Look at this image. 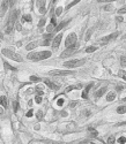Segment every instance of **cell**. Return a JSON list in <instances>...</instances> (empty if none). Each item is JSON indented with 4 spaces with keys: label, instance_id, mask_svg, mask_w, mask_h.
<instances>
[{
    "label": "cell",
    "instance_id": "bcb514c9",
    "mask_svg": "<svg viewBox=\"0 0 126 144\" xmlns=\"http://www.w3.org/2000/svg\"><path fill=\"white\" fill-rule=\"evenodd\" d=\"M76 105V101H74V103H72V104H71V107H74V106H75Z\"/></svg>",
    "mask_w": 126,
    "mask_h": 144
},
{
    "label": "cell",
    "instance_id": "b9f144b4",
    "mask_svg": "<svg viewBox=\"0 0 126 144\" xmlns=\"http://www.w3.org/2000/svg\"><path fill=\"white\" fill-rule=\"evenodd\" d=\"M16 0H9V6H13L14 4H15Z\"/></svg>",
    "mask_w": 126,
    "mask_h": 144
},
{
    "label": "cell",
    "instance_id": "e0dca14e",
    "mask_svg": "<svg viewBox=\"0 0 126 144\" xmlns=\"http://www.w3.org/2000/svg\"><path fill=\"white\" fill-rule=\"evenodd\" d=\"M37 46H38V42H31V43H29L28 45H27V50H28V51H30V50H33V49H35V47H37Z\"/></svg>",
    "mask_w": 126,
    "mask_h": 144
},
{
    "label": "cell",
    "instance_id": "d6a6232c",
    "mask_svg": "<svg viewBox=\"0 0 126 144\" xmlns=\"http://www.w3.org/2000/svg\"><path fill=\"white\" fill-rule=\"evenodd\" d=\"M79 1H80V0H74L73 2H71V4L68 5V6H67V8H71V7H72V6H74V5H75V4H78Z\"/></svg>",
    "mask_w": 126,
    "mask_h": 144
},
{
    "label": "cell",
    "instance_id": "5bb4252c",
    "mask_svg": "<svg viewBox=\"0 0 126 144\" xmlns=\"http://www.w3.org/2000/svg\"><path fill=\"white\" fill-rule=\"evenodd\" d=\"M93 85H94V84H93V83H90L89 85H88L87 88H86L85 90L82 91V98H85V99H86V98H88V93H89V90H90V89L93 88Z\"/></svg>",
    "mask_w": 126,
    "mask_h": 144
},
{
    "label": "cell",
    "instance_id": "4dcf8cb0",
    "mask_svg": "<svg viewBox=\"0 0 126 144\" xmlns=\"http://www.w3.org/2000/svg\"><path fill=\"white\" fill-rule=\"evenodd\" d=\"M30 81L38 82V81H41V78H39V77H37V76H30Z\"/></svg>",
    "mask_w": 126,
    "mask_h": 144
},
{
    "label": "cell",
    "instance_id": "cb8c5ba5",
    "mask_svg": "<svg viewBox=\"0 0 126 144\" xmlns=\"http://www.w3.org/2000/svg\"><path fill=\"white\" fill-rule=\"evenodd\" d=\"M118 75H119L120 77L123 78V80L126 81V71H124V70H119V71H118Z\"/></svg>",
    "mask_w": 126,
    "mask_h": 144
},
{
    "label": "cell",
    "instance_id": "f35d334b",
    "mask_svg": "<svg viewBox=\"0 0 126 144\" xmlns=\"http://www.w3.org/2000/svg\"><path fill=\"white\" fill-rule=\"evenodd\" d=\"M26 115H27V116H28V118H30V116H33V115H34V112H33V111H29V112H28V113H27V114H26Z\"/></svg>",
    "mask_w": 126,
    "mask_h": 144
},
{
    "label": "cell",
    "instance_id": "603a6c76",
    "mask_svg": "<svg viewBox=\"0 0 126 144\" xmlns=\"http://www.w3.org/2000/svg\"><path fill=\"white\" fill-rule=\"evenodd\" d=\"M96 51V46H88L87 49H86V52L87 53H91V52H95Z\"/></svg>",
    "mask_w": 126,
    "mask_h": 144
},
{
    "label": "cell",
    "instance_id": "ee69618b",
    "mask_svg": "<svg viewBox=\"0 0 126 144\" xmlns=\"http://www.w3.org/2000/svg\"><path fill=\"white\" fill-rule=\"evenodd\" d=\"M119 126H126V122H120L117 125V127H119Z\"/></svg>",
    "mask_w": 126,
    "mask_h": 144
},
{
    "label": "cell",
    "instance_id": "60d3db41",
    "mask_svg": "<svg viewBox=\"0 0 126 144\" xmlns=\"http://www.w3.org/2000/svg\"><path fill=\"white\" fill-rule=\"evenodd\" d=\"M63 104H64V99H63V98L59 99V100H58V105H59V106H63Z\"/></svg>",
    "mask_w": 126,
    "mask_h": 144
},
{
    "label": "cell",
    "instance_id": "3957f363",
    "mask_svg": "<svg viewBox=\"0 0 126 144\" xmlns=\"http://www.w3.org/2000/svg\"><path fill=\"white\" fill-rule=\"evenodd\" d=\"M1 53L4 54L5 57H7V58H9V59H12V60H14V61H18V62H22V57L20 55V54L18 53H15L14 51H12V50H8V49H2L1 50Z\"/></svg>",
    "mask_w": 126,
    "mask_h": 144
},
{
    "label": "cell",
    "instance_id": "277c9868",
    "mask_svg": "<svg viewBox=\"0 0 126 144\" xmlns=\"http://www.w3.org/2000/svg\"><path fill=\"white\" fill-rule=\"evenodd\" d=\"M86 62L85 59H81V60H70V61H66V62H64L63 65L66 67V68H74V67H80L82 66L83 63Z\"/></svg>",
    "mask_w": 126,
    "mask_h": 144
},
{
    "label": "cell",
    "instance_id": "4fadbf2b",
    "mask_svg": "<svg viewBox=\"0 0 126 144\" xmlns=\"http://www.w3.org/2000/svg\"><path fill=\"white\" fill-rule=\"evenodd\" d=\"M9 7V0H4L1 5V14H5L7 11V8Z\"/></svg>",
    "mask_w": 126,
    "mask_h": 144
},
{
    "label": "cell",
    "instance_id": "44dd1931",
    "mask_svg": "<svg viewBox=\"0 0 126 144\" xmlns=\"http://www.w3.org/2000/svg\"><path fill=\"white\" fill-rule=\"evenodd\" d=\"M4 66H5V68H6V69H9V70H12V71H16V70H18L15 67L11 66L8 62H4Z\"/></svg>",
    "mask_w": 126,
    "mask_h": 144
},
{
    "label": "cell",
    "instance_id": "83f0119b",
    "mask_svg": "<svg viewBox=\"0 0 126 144\" xmlns=\"http://www.w3.org/2000/svg\"><path fill=\"white\" fill-rule=\"evenodd\" d=\"M65 24H66V22H63V23H60V24H59V26H57V27H56V30H54V31H59V30H60V29H63Z\"/></svg>",
    "mask_w": 126,
    "mask_h": 144
},
{
    "label": "cell",
    "instance_id": "ffe728a7",
    "mask_svg": "<svg viewBox=\"0 0 126 144\" xmlns=\"http://www.w3.org/2000/svg\"><path fill=\"white\" fill-rule=\"evenodd\" d=\"M117 113L118 114H124V113H126V105L119 106V107L117 108Z\"/></svg>",
    "mask_w": 126,
    "mask_h": 144
},
{
    "label": "cell",
    "instance_id": "7402d4cb",
    "mask_svg": "<svg viewBox=\"0 0 126 144\" xmlns=\"http://www.w3.org/2000/svg\"><path fill=\"white\" fill-rule=\"evenodd\" d=\"M21 21H22V23H23V22H31V16L30 15H23Z\"/></svg>",
    "mask_w": 126,
    "mask_h": 144
},
{
    "label": "cell",
    "instance_id": "7dc6e473",
    "mask_svg": "<svg viewBox=\"0 0 126 144\" xmlns=\"http://www.w3.org/2000/svg\"><path fill=\"white\" fill-rule=\"evenodd\" d=\"M0 38H4V35H2L1 31H0Z\"/></svg>",
    "mask_w": 126,
    "mask_h": 144
},
{
    "label": "cell",
    "instance_id": "484cf974",
    "mask_svg": "<svg viewBox=\"0 0 126 144\" xmlns=\"http://www.w3.org/2000/svg\"><path fill=\"white\" fill-rule=\"evenodd\" d=\"M89 131L91 133V136H93V137H96V136H97V130H95V129L94 128H89Z\"/></svg>",
    "mask_w": 126,
    "mask_h": 144
},
{
    "label": "cell",
    "instance_id": "7bdbcfd3",
    "mask_svg": "<svg viewBox=\"0 0 126 144\" xmlns=\"http://www.w3.org/2000/svg\"><path fill=\"white\" fill-rule=\"evenodd\" d=\"M98 1H100V2H109V1H115V0H98Z\"/></svg>",
    "mask_w": 126,
    "mask_h": 144
},
{
    "label": "cell",
    "instance_id": "7c38bea8",
    "mask_svg": "<svg viewBox=\"0 0 126 144\" xmlns=\"http://www.w3.org/2000/svg\"><path fill=\"white\" fill-rule=\"evenodd\" d=\"M43 82L46 84V85L49 86V88H51V89H52V90H58V89H59V85H57V84H54L53 82H51L50 80H49V78H44V80H43Z\"/></svg>",
    "mask_w": 126,
    "mask_h": 144
},
{
    "label": "cell",
    "instance_id": "ba28073f",
    "mask_svg": "<svg viewBox=\"0 0 126 144\" xmlns=\"http://www.w3.org/2000/svg\"><path fill=\"white\" fill-rule=\"evenodd\" d=\"M51 75H56V76H63V75H72L73 71L71 70H54L51 71Z\"/></svg>",
    "mask_w": 126,
    "mask_h": 144
},
{
    "label": "cell",
    "instance_id": "ac0fdd59",
    "mask_svg": "<svg viewBox=\"0 0 126 144\" xmlns=\"http://www.w3.org/2000/svg\"><path fill=\"white\" fill-rule=\"evenodd\" d=\"M115 98H116V93L113 92V91H111V92H109L108 95H107V100H108V101L115 100Z\"/></svg>",
    "mask_w": 126,
    "mask_h": 144
},
{
    "label": "cell",
    "instance_id": "8992f818",
    "mask_svg": "<svg viewBox=\"0 0 126 144\" xmlns=\"http://www.w3.org/2000/svg\"><path fill=\"white\" fill-rule=\"evenodd\" d=\"M118 35H119V32H115V34H111V35H109V36L104 37V38H102V39L100 41V45H107V44L111 41V39L117 38Z\"/></svg>",
    "mask_w": 126,
    "mask_h": 144
},
{
    "label": "cell",
    "instance_id": "d4e9b609",
    "mask_svg": "<svg viewBox=\"0 0 126 144\" xmlns=\"http://www.w3.org/2000/svg\"><path fill=\"white\" fill-rule=\"evenodd\" d=\"M120 65H122L123 67H126V57H120Z\"/></svg>",
    "mask_w": 126,
    "mask_h": 144
},
{
    "label": "cell",
    "instance_id": "e575fe53",
    "mask_svg": "<svg viewBox=\"0 0 126 144\" xmlns=\"http://www.w3.org/2000/svg\"><path fill=\"white\" fill-rule=\"evenodd\" d=\"M118 13H119V14H126V7H123V8H120L119 11H118Z\"/></svg>",
    "mask_w": 126,
    "mask_h": 144
},
{
    "label": "cell",
    "instance_id": "836d02e7",
    "mask_svg": "<svg viewBox=\"0 0 126 144\" xmlns=\"http://www.w3.org/2000/svg\"><path fill=\"white\" fill-rule=\"evenodd\" d=\"M35 100H36V103H37V104H41V101H42V97H41V96H36V97H35Z\"/></svg>",
    "mask_w": 126,
    "mask_h": 144
},
{
    "label": "cell",
    "instance_id": "30bf717a",
    "mask_svg": "<svg viewBox=\"0 0 126 144\" xmlns=\"http://www.w3.org/2000/svg\"><path fill=\"white\" fill-rule=\"evenodd\" d=\"M37 7H38L39 13L44 14L46 12L45 9V0H37Z\"/></svg>",
    "mask_w": 126,
    "mask_h": 144
},
{
    "label": "cell",
    "instance_id": "8fae6325",
    "mask_svg": "<svg viewBox=\"0 0 126 144\" xmlns=\"http://www.w3.org/2000/svg\"><path fill=\"white\" fill-rule=\"evenodd\" d=\"M56 27H57V24H56V17H52L51 19V23L49 24L48 27H46V30H48V32H52V31H54L56 30Z\"/></svg>",
    "mask_w": 126,
    "mask_h": 144
},
{
    "label": "cell",
    "instance_id": "1f68e13d",
    "mask_svg": "<svg viewBox=\"0 0 126 144\" xmlns=\"http://www.w3.org/2000/svg\"><path fill=\"white\" fill-rule=\"evenodd\" d=\"M61 13H63V8H61V7H58V8L56 9V14L57 15H60Z\"/></svg>",
    "mask_w": 126,
    "mask_h": 144
},
{
    "label": "cell",
    "instance_id": "f546056e",
    "mask_svg": "<svg viewBox=\"0 0 126 144\" xmlns=\"http://www.w3.org/2000/svg\"><path fill=\"white\" fill-rule=\"evenodd\" d=\"M108 144H115V137L110 136V137L108 138Z\"/></svg>",
    "mask_w": 126,
    "mask_h": 144
},
{
    "label": "cell",
    "instance_id": "4316f807",
    "mask_svg": "<svg viewBox=\"0 0 126 144\" xmlns=\"http://www.w3.org/2000/svg\"><path fill=\"white\" fill-rule=\"evenodd\" d=\"M46 144H64V143H60V142H57V141H52V140H46L45 141Z\"/></svg>",
    "mask_w": 126,
    "mask_h": 144
},
{
    "label": "cell",
    "instance_id": "d590c367",
    "mask_svg": "<svg viewBox=\"0 0 126 144\" xmlns=\"http://www.w3.org/2000/svg\"><path fill=\"white\" fill-rule=\"evenodd\" d=\"M36 90H37V92H38V93H41V95H43V89H42L41 88V86H37V88H36Z\"/></svg>",
    "mask_w": 126,
    "mask_h": 144
},
{
    "label": "cell",
    "instance_id": "ab89813d",
    "mask_svg": "<svg viewBox=\"0 0 126 144\" xmlns=\"http://www.w3.org/2000/svg\"><path fill=\"white\" fill-rule=\"evenodd\" d=\"M44 22H45V21H44V20H42V21H39V23H38V27H39V28H42V27L44 26Z\"/></svg>",
    "mask_w": 126,
    "mask_h": 144
},
{
    "label": "cell",
    "instance_id": "8d00e7d4",
    "mask_svg": "<svg viewBox=\"0 0 126 144\" xmlns=\"http://www.w3.org/2000/svg\"><path fill=\"white\" fill-rule=\"evenodd\" d=\"M91 32H93V29H91V30H89V32L86 35V41H88V39L90 38V34H91Z\"/></svg>",
    "mask_w": 126,
    "mask_h": 144
},
{
    "label": "cell",
    "instance_id": "2e32d148",
    "mask_svg": "<svg viewBox=\"0 0 126 144\" xmlns=\"http://www.w3.org/2000/svg\"><path fill=\"white\" fill-rule=\"evenodd\" d=\"M51 38H52V36H51V34H48V35H44V42H43V44L44 45H49L50 44V41H51Z\"/></svg>",
    "mask_w": 126,
    "mask_h": 144
},
{
    "label": "cell",
    "instance_id": "6da1fadb",
    "mask_svg": "<svg viewBox=\"0 0 126 144\" xmlns=\"http://www.w3.org/2000/svg\"><path fill=\"white\" fill-rule=\"evenodd\" d=\"M51 52L50 51H43V52H36V53H29L28 54V59L33 61H41L44 59H48L51 57Z\"/></svg>",
    "mask_w": 126,
    "mask_h": 144
},
{
    "label": "cell",
    "instance_id": "52a82bcc",
    "mask_svg": "<svg viewBox=\"0 0 126 144\" xmlns=\"http://www.w3.org/2000/svg\"><path fill=\"white\" fill-rule=\"evenodd\" d=\"M78 50L76 46H74V47H67L65 50V51L61 53V58H66V57H70V55H73V53H75V51Z\"/></svg>",
    "mask_w": 126,
    "mask_h": 144
},
{
    "label": "cell",
    "instance_id": "9c48e42d",
    "mask_svg": "<svg viewBox=\"0 0 126 144\" xmlns=\"http://www.w3.org/2000/svg\"><path fill=\"white\" fill-rule=\"evenodd\" d=\"M61 38H63V34H59L58 36H56V38L53 39V43H52V49L53 50H57L59 47V44L61 42Z\"/></svg>",
    "mask_w": 126,
    "mask_h": 144
},
{
    "label": "cell",
    "instance_id": "f6af8a7d",
    "mask_svg": "<svg viewBox=\"0 0 126 144\" xmlns=\"http://www.w3.org/2000/svg\"><path fill=\"white\" fill-rule=\"evenodd\" d=\"M117 21H118V22H122V21H123V19H122L120 16H118V17H117Z\"/></svg>",
    "mask_w": 126,
    "mask_h": 144
},
{
    "label": "cell",
    "instance_id": "9a60e30c",
    "mask_svg": "<svg viewBox=\"0 0 126 144\" xmlns=\"http://www.w3.org/2000/svg\"><path fill=\"white\" fill-rule=\"evenodd\" d=\"M105 91H107V88H101V89H98V91L95 93V98L98 99L100 97H102V96L105 93Z\"/></svg>",
    "mask_w": 126,
    "mask_h": 144
},
{
    "label": "cell",
    "instance_id": "f1b7e54d",
    "mask_svg": "<svg viewBox=\"0 0 126 144\" xmlns=\"http://www.w3.org/2000/svg\"><path fill=\"white\" fill-rule=\"evenodd\" d=\"M118 143H119V144H125L126 143V137H124V136L119 137V138H118Z\"/></svg>",
    "mask_w": 126,
    "mask_h": 144
},
{
    "label": "cell",
    "instance_id": "c3c4849f",
    "mask_svg": "<svg viewBox=\"0 0 126 144\" xmlns=\"http://www.w3.org/2000/svg\"><path fill=\"white\" fill-rule=\"evenodd\" d=\"M2 113H4V110H2V108L0 107V114H2Z\"/></svg>",
    "mask_w": 126,
    "mask_h": 144
},
{
    "label": "cell",
    "instance_id": "d6986e66",
    "mask_svg": "<svg viewBox=\"0 0 126 144\" xmlns=\"http://www.w3.org/2000/svg\"><path fill=\"white\" fill-rule=\"evenodd\" d=\"M0 104L4 106V108L7 107V98H6L5 96H1V97H0Z\"/></svg>",
    "mask_w": 126,
    "mask_h": 144
},
{
    "label": "cell",
    "instance_id": "74e56055",
    "mask_svg": "<svg viewBox=\"0 0 126 144\" xmlns=\"http://www.w3.org/2000/svg\"><path fill=\"white\" fill-rule=\"evenodd\" d=\"M19 107H18V103L16 101H14V112H18Z\"/></svg>",
    "mask_w": 126,
    "mask_h": 144
},
{
    "label": "cell",
    "instance_id": "7a4b0ae2",
    "mask_svg": "<svg viewBox=\"0 0 126 144\" xmlns=\"http://www.w3.org/2000/svg\"><path fill=\"white\" fill-rule=\"evenodd\" d=\"M19 15V12H14V13L11 14V16H9L8 21H7L6 23V27H5V32L6 34H11L12 30H13L14 28V24H15V21H16V16Z\"/></svg>",
    "mask_w": 126,
    "mask_h": 144
},
{
    "label": "cell",
    "instance_id": "5b68a950",
    "mask_svg": "<svg viewBox=\"0 0 126 144\" xmlns=\"http://www.w3.org/2000/svg\"><path fill=\"white\" fill-rule=\"evenodd\" d=\"M76 39H78V36H76L75 34H71L70 36L66 38V42H65V45L66 47H74V46H76Z\"/></svg>",
    "mask_w": 126,
    "mask_h": 144
}]
</instances>
